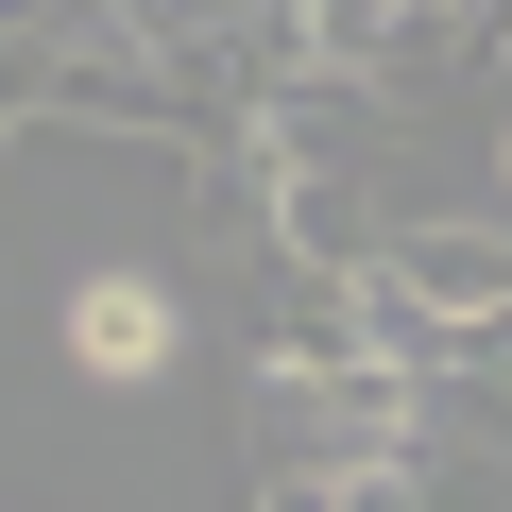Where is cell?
<instances>
[{
	"instance_id": "obj_2",
	"label": "cell",
	"mask_w": 512,
	"mask_h": 512,
	"mask_svg": "<svg viewBox=\"0 0 512 512\" xmlns=\"http://www.w3.org/2000/svg\"><path fill=\"white\" fill-rule=\"evenodd\" d=\"M256 512H342V478H308V461H256Z\"/></svg>"
},
{
	"instance_id": "obj_3",
	"label": "cell",
	"mask_w": 512,
	"mask_h": 512,
	"mask_svg": "<svg viewBox=\"0 0 512 512\" xmlns=\"http://www.w3.org/2000/svg\"><path fill=\"white\" fill-rule=\"evenodd\" d=\"M495 154H512V137H495Z\"/></svg>"
},
{
	"instance_id": "obj_1",
	"label": "cell",
	"mask_w": 512,
	"mask_h": 512,
	"mask_svg": "<svg viewBox=\"0 0 512 512\" xmlns=\"http://www.w3.org/2000/svg\"><path fill=\"white\" fill-rule=\"evenodd\" d=\"M69 376L86 393H154L171 376V291L154 274H69Z\"/></svg>"
}]
</instances>
